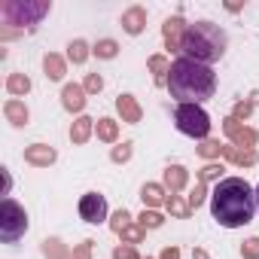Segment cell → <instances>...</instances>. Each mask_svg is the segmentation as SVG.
<instances>
[{
  "mask_svg": "<svg viewBox=\"0 0 259 259\" xmlns=\"http://www.w3.org/2000/svg\"><path fill=\"white\" fill-rule=\"evenodd\" d=\"M210 213L226 229H241L256 213V189L244 177H223L210 192Z\"/></svg>",
  "mask_w": 259,
  "mask_h": 259,
  "instance_id": "cell-1",
  "label": "cell"
},
{
  "mask_svg": "<svg viewBox=\"0 0 259 259\" xmlns=\"http://www.w3.org/2000/svg\"><path fill=\"white\" fill-rule=\"evenodd\" d=\"M183 55L192 58V61H201V64H213L226 55V46H229V37L220 25L213 22H195L183 31Z\"/></svg>",
  "mask_w": 259,
  "mask_h": 259,
  "instance_id": "cell-3",
  "label": "cell"
},
{
  "mask_svg": "<svg viewBox=\"0 0 259 259\" xmlns=\"http://www.w3.org/2000/svg\"><path fill=\"white\" fill-rule=\"evenodd\" d=\"M174 125H177L180 135H186L192 141H204L210 135V116L201 104H177Z\"/></svg>",
  "mask_w": 259,
  "mask_h": 259,
  "instance_id": "cell-4",
  "label": "cell"
},
{
  "mask_svg": "<svg viewBox=\"0 0 259 259\" xmlns=\"http://www.w3.org/2000/svg\"><path fill=\"white\" fill-rule=\"evenodd\" d=\"M25 232H28L25 207L16 198H4L0 201V238H4V244H16Z\"/></svg>",
  "mask_w": 259,
  "mask_h": 259,
  "instance_id": "cell-5",
  "label": "cell"
},
{
  "mask_svg": "<svg viewBox=\"0 0 259 259\" xmlns=\"http://www.w3.org/2000/svg\"><path fill=\"white\" fill-rule=\"evenodd\" d=\"M168 92L177 104H201L213 98L217 92V73L210 64L192 61V58H177L168 70Z\"/></svg>",
  "mask_w": 259,
  "mask_h": 259,
  "instance_id": "cell-2",
  "label": "cell"
},
{
  "mask_svg": "<svg viewBox=\"0 0 259 259\" xmlns=\"http://www.w3.org/2000/svg\"><path fill=\"white\" fill-rule=\"evenodd\" d=\"M79 217L85 223H104L107 220V198L98 192H85L79 198Z\"/></svg>",
  "mask_w": 259,
  "mask_h": 259,
  "instance_id": "cell-6",
  "label": "cell"
},
{
  "mask_svg": "<svg viewBox=\"0 0 259 259\" xmlns=\"http://www.w3.org/2000/svg\"><path fill=\"white\" fill-rule=\"evenodd\" d=\"M256 210H259V186H256Z\"/></svg>",
  "mask_w": 259,
  "mask_h": 259,
  "instance_id": "cell-7",
  "label": "cell"
}]
</instances>
